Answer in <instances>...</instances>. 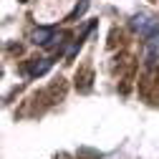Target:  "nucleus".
<instances>
[{
	"label": "nucleus",
	"mask_w": 159,
	"mask_h": 159,
	"mask_svg": "<svg viewBox=\"0 0 159 159\" xmlns=\"http://www.w3.org/2000/svg\"><path fill=\"white\" fill-rule=\"evenodd\" d=\"M30 41L35 46H48L51 41H56V33H53V28H35L30 33Z\"/></svg>",
	"instance_id": "nucleus-1"
},
{
	"label": "nucleus",
	"mask_w": 159,
	"mask_h": 159,
	"mask_svg": "<svg viewBox=\"0 0 159 159\" xmlns=\"http://www.w3.org/2000/svg\"><path fill=\"white\" fill-rule=\"evenodd\" d=\"M159 61V33L147 38V66H157Z\"/></svg>",
	"instance_id": "nucleus-2"
},
{
	"label": "nucleus",
	"mask_w": 159,
	"mask_h": 159,
	"mask_svg": "<svg viewBox=\"0 0 159 159\" xmlns=\"http://www.w3.org/2000/svg\"><path fill=\"white\" fill-rule=\"evenodd\" d=\"M149 23H152V20H149V15H144V13H139V15H134V18H131V28H134V30H139L142 35L147 33Z\"/></svg>",
	"instance_id": "nucleus-3"
},
{
	"label": "nucleus",
	"mask_w": 159,
	"mask_h": 159,
	"mask_svg": "<svg viewBox=\"0 0 159 159\" xmlns=\"http://www.w3.org/2000/svg\"><path fill=\"white\" fill-rule=\"evenodd\" d=\"M48 68H51V61H48V58H38V63L30 66V73H33V76H41V73H46Z\"/></svg>",
	"instance_id": "nucleus-4"
}]
</instances>
